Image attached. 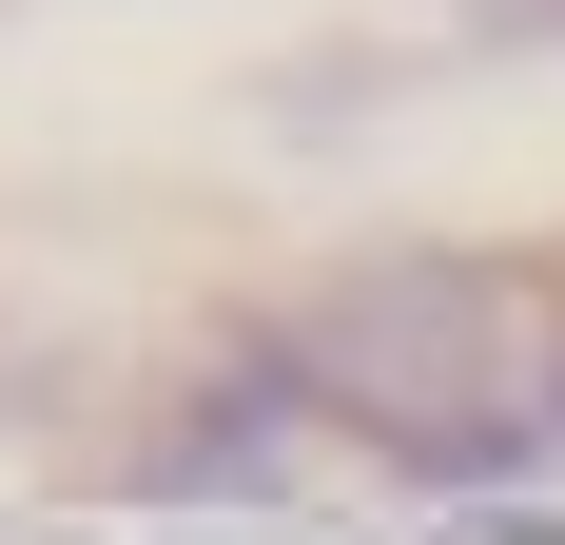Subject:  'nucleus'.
<instances>
[{
    "label": "nucleus",
    "instance_id": "1",
    "mask_svg": "<svg viewBox=\"0 0 565 545\" xmlns=\"http://www.w3.org/2000/svg\"><path fill=\"white\" fill-rule=\"evenodd\" d=\"M254 351L292 371L312 448H351V468L429 488L449 526L565 468V429H546L565 254H488V234H371V254H332L312 292H274V312H254Z\"/></svg>",
    "mask_w": 565,
    "mask_h": 545
},
{
    "label": "nucleus",
    "instance_id": "2",
    "mask_svg": "<svg viewBox=\"0 0 565 545\" xmlns=\"http://www.w3.org/2000/svg\"><path fill=\"white\" fill-rule=\"evenodd\" d=\"M292 488H312V409H292V371L254 351V312H234L215 351L157 371V409L117 448V506H157V526H274Z\"/></svg>",
    "mask_w": 565,
    "mask_h": 545
},
{
    "label": "nucleus",
    "instance_id": "3",
    "mask_svg": "<svg viewBox=\"0 0 565 545\" xmlns=\"http://www.w3.org/2000/svg\"><path fill=\"white\" fill-rule=\"evenodd\" d=\"M429 58H565V0H429Z\"/></svg>",
    "mask_w": 565,
    "mask_h": 545
},
{
    "label": "nucleus",
    "instance_id": "4",
    "mask_svg": "<svg viewBox=\"0 0 565 545\" xmlns=\"http://www.w3.org/2000/svg\"><path fill=\"white\" fill-rule=\"evenodd\" d=\"M58 409H78V351H0V448L58 429Z\"/></svg>",
    "mask_w": 565,
    "mask_h": 545
},
{
    "label": "nucleus",
    "instance_id": "5",
    "mask_svg": "<svg viewBox=\"0 0 565 545\" xmlns=\"http://www.w3.org/2000/svg\"><path fill=\"white\" fill-rule=\"evenodd\" d=\"M546 429H565V351H546Z\"/></svg>",
    "mask_w": 565,
    "mask_h": 545
}]
</instances>
